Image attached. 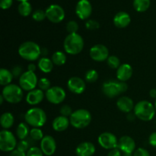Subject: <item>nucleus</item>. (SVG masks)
<instances>
[{"instance_id":"obj_25","label":"nucleus","mask_w":156,"mask_h":156,"mask_svg":"<svg viewBox=\"0 0 156 156\" xmlns=\"http://www.w3.org/2000/svg\"><path fill=\"white\" fill-rule=\"evenodd\" d=\"M15 123V117L11 112L3 113L0 117V124L3 129H9Z\"/></svg>"},{"instance_id":"obj_18","label":"nucleus","mask_w":156,"mask_h":156,"mask_svg":"<svg viewBox=\"0 0 156 156\" xmlns=\"http://www.w3.org/2000/svg\"><path fill=\"white\" fill-rule=\"evenodd\" d=\"M44 98H45V93L44 92V91L41 90L40 88H35V89L27 92L25 100L29 105L35 106V105L41 104Z\"/></svg>"},{"instance_id":"obj_48","label":"nucleus","mask_w":156,"mask_h":156,"mask_svg":"<svg viewBox=\"0 0 156 156\" xmlns=\"http://www.w3.org/2000/svg\"><path fill=\"white\" fill-rule=\"evenodd\" d=\"M149 95L152 98L156 99V88H152L149 91Z\"/></svg>"},{"instance_id":"obj_45","label":"nucleus","mask_w":156,"mask_h":156,"mask_svg":"<svg viewBox=\"0 0 156 156\" xmlns=\"http://www.w3.org/2000/svg\"><path fill=\"white\" fill-rule=\"evenodd\" d=\"M107 156H122V152L118 148H116V149L110 150Z\"/></svg>"},{"instance_id":"obj_20","label":"nucleus","mask_w":156,"mask_h":156,"mask_svg":"<svg viewBox=\"0 0 156 156\" xmlns=\"http://www.w3.org/2000/svg\"><path fill=\"white\" fill-rule=\"evenodd\" d=\"M117 107L121 112L129 114L134 110V102L131 98L128 96H121L117 101Z\"/></svg>"},{"instance_id":"obj_49","label":"nucleus","mask_w":156,"mask_h":156,"mask_svg":"<svg viewBox=\"0 0 156 156\" xmlns=\"http://www.w3.org/2000/svg\"><path fill=\"white\" fill-rule=\"evenodd\" d=\"M136 117L135 116L134 113L133 114H130V113H129V114H127V116H126V118H127L128 120H129V121H133Z\"/></svg>"},{"instance_id":"obj_27","label":"nucleus","mask_w":156,"mask_h":156,"mask_svg":"<svg viewBox=\"0 0 156 156\" xmlns=\"http://www.w3.org/2000/svg\"><path fill=\"white\" fill-rule=\"evenodd\" d=\"M14 79V76L11 70L2 68L0 69V85L2 86H6L12 84Z\"/></svg>"},{"instance_id":"obj_47","label":"nucleus","mask_w":156,"mask_h":156,"mask_svg":"<svg viewBox=\"0 0 156 156\" xmlns=\"http://www.w3.org/2000/svg\"><path fill=\"white\" fill-rule=\"evenodd\" d=\"M37 66L35 65L34 63H33V62H30V63L27 66V71L35 73V71H36V69H37Z\"/></svg>"},{"instance_id":"obj_30","label":"nucleus","mask_w":156,"mask_h":156,"mask_svg":"<svg viewBox=\"0 0 156 156\" xmlns=\"http://www.w3.org/2000/svg\"><path fill=\"white\" fill-rule=\"evenodd\" d=\"M18 13L23 17H27L30 15L32 12V6L28 2H20L18 7Z\"/></svg>"},{"instance_id":"obj_23","label":"nucleus","mask_w":156,"mask_h":156,"mask_svg":"<svg viewBox=\"0 0 156 156\" xmlns=\"http://www.w3.org/2000/svg\"><path fill=\"white\" fill-rule=\"evenodd\" d=\"M70 124V120L69 117L59 115L55 117L54 120L52 122V127L53 130L56 132H63L66 130Z\"/></svg>"},{"instance_id":"obj_26","label":"nucleus","mask_w":156,"mask_h":156,"mask_svg":"<svg viewBox=\"0 0 156 156\" xmlns=\"http://www.w3.org/2000/svg\"><path fill=\"white\" fill-rule=\"evenodd\" d=\"M29 125L25 122H21L18 125L16 128V136L19 140H24L30 135Z\"/></svg>"},{"instance_id":"obj_14","label":"nucleus","mask_w":156,"mask_h":156,"mask_svg":"<svg viewBox=\"0 0 156 156\" xmlns=\"http://www.w3.org/2000/svg\"><path fill=\"white\" fill-rule=\"evenodd\" d=\"M67 88L73 94H82L86 89L85 80L78 76H73L67 81Z\"/></svg>"},{"instance_id":"obj_29","label":"nucleus","mask_w":156,"mask_h":156,"mask_svg":"<svg viewBox=\"0 0 156 156\" xmlns=\"http://www.w3.org/2000/svg\"><path fill=\"white\" fill-rule=\"evenodd\" d=\"M150 6V0H133V7L138 12H144Z\"/></svg>"},{"instance_id":"obj_6","label":"nucleus","mask_w":156,"mask_h":156,"mask_svg":"<svg viewBox=\"0 0 156 156\" xmlns=\"http://www.w3.org/2000/svg\"><path fill=\"white\" fill-rule=\"evenodd\" d=\"M91 120L92 116L90 111L83 108L74 111L69 117L70 124L78 129H85L89 126Z\"/></svg>"},{"instance_id":"obj_1","label":"nucleus","mask_w":156,"mask_h":156,"mask_svg":"<svg viewBox=\"0 0 156 156\" xmlns=\"http://www.w3.org/2000/svg\"><path fill=\"white\" fill-rule=\"evenodd\" d=\"M18 54L24 60L29 62H34L39 59L42 50L41 47L34 41L23 42L18 47Z\"/></svg>"},{"instance_id":"obj_15","label":"nucleus","mask_w":156,"mask_h":156,"mask_svg":"<svg viewBox=\"0 0 156 156\" xmlns=\"http://www.w3.org/2000/svg\"><path fill=\"white\" fill-rule=\"evenodd\" d=\"M92 13V6L88 0H79L76 6V14L81 20H87Z\"/></svg>"},{"instance_id":"obj_51","label":"nucleus","mask_w":156,"mask_h":156,"mask_svg":"<svg viewBox=\"0 0 156 156\" xmlns=\"http://www.w3.org/2000/svg\"><path fill=\"white\" fill-rule=\"evenodd\" d=\"M123 156H133V154H126V153H123Z\"/></svg>"},{"instance_id":"obj_39","label":"nucleus","mask_w":156,"mask_h":156,"mask_svg":"<svg viewBox=\"0 0 156 156\" xmlns=\"http://www.w3.org/2000/svg\"><path fill=\"white\" fill-rule=\"evenodd\" d=\"M59 113H60V115L64 116V117H69H69L72 115V114L73 113V111L69 105H64L60 108Z\"/></svg>"},{"instance_id":"obj_7","label":"nucleus","mask_w":156,"mask_h":156,"mask_svg":"<svg viewBox=\"0 0 156 156\" xmlns=\"http://www.w3.org/2000/svg\"><path fill=\"white\" fill-rule=\"evenodd\" d=\"M2 95L5 101L9 104H18L23 100L24 90L16 84H10L3 88Z\"/></svg>"},{"instance_id":"obj_53","label":"nucleus","mask_w":156,"mask_h":156,"mask_svg":"<svg viewBox=\"0 0 156 156\" xmlns=\"http://www.w3.org/2000/svg\"><path fill=\"white\" fill-rule=\"evenodd\" d=\"M154 106H155V111H156V99H155V103H154Z\"/></svg>"},{"instance_id":"obj_50","label":"nucleus","mask_w":156,"mask_h":156,"mask_svg":"<svg viewBox=\"0 0 156 156\" xmlns=\"http://www.w3.org/2000/svg\"><path fill=\"white\" fill-rule=\"evenodd\" d=\"M4 101H5V99H4V98H3V96L2 95L0 96V105H2L3 102H4Z\"/></svg>"},{"instance_id":"obj_33","label":"nucleus","mask_w":156,"mask_h":156,"mask_svg":"<svg viewBox=\"0 0 156 156\" xmlns=\"http://www.w3.org/2000/svg\"><path fill=\"white\" fill-rule=\"evenodd\" d=\"M98 73L95 69H89L85 75V80L89 83L95 82L98 79Z\"/></svg>"},{"instance_id":"obj_40","label":"nucleus","mask_w":156,"mask_h":156,"mask_svg":"<svg viewBox=\"0 0 156 156\" xmlns=\"http://www.w3.org/2000/svg\"><path fill=\"white\" fill-rule=\"evenodd\" d=\"M30 144H29L28 142L26 140H20L18 143V146H17L16 149H19V150L23 151L24 152H27V151L30 149Z\"/></svg>"},{"instance_id":"obj_4","label":"nucleus","mask_w":156,"mask_h":156,"mask_svg":"<svg viewBox=\"0 0 156 156\" xmlns=\"http://www.w3.org/2000/svg\"><path fill=\"white\" fill-rule=\"evenodd\" d=\"M47 114L40 108H32L24 114V121L31 127L41 128L47 123Z\"/></svg>"},{"instance_id":"obj_5","label":"nucleus","mask_w":156,"mask_h":156,"mask_svg":"<svg viewBox=\"0 0 156 156\" xmlns=\"http://www.w3.org/2000/svg\"><path fill=\"white\" fill-rule=\"evenodd\" d=\"M127 89V84L119 80H108L104 82L101 87L102 92L109 98H114L126 92Z\"/></svg>"},{"instance_id":"obj_17","label":"nucleus","mask_w":156,"mask_h":156,"mask_svg":"<svg viewBox=\"0 0 156 156\" xmlns=\"http://www.w3.org/2000/svg\"><path fill=\"white\" fill-rule=\"evenodd\" d=\"M117 148L123 153L133 154L135 152L136 143L132 137L129 136H123L120 137V140H118Z\"/></svg>"},{"instance_id":"obj_3","label":"nucleus","mask_w":156,"mask_h":156,"mask_svg":"<svg viewBox=\"0 0 156 156\" xmlns=\"http://www.w3.org/2000/svg\"><path fill=\"white\" fill-rule=\"evenodd\" d=\"M155 112L153 104L146 100L137 102L133 110V113L136 118L145 122L151 121L155 117Z\"/></svg>"},{"instance_id":"obj_35","label":"nucleus","mask_w":156,"mask_h":156,"mask_svg":"<svg viewBox=\"0 0 156 156\" xmlns=\"http://www.w3.org/2000/svg\"><path fill=\"white\" fill-rule=\"evenodd\" d=\"M32 18L36 21H42L47 18L45 11L42 9H37L32 14Z\"/></svg>"},{"instance_id":"obj_43","label":"nucleus","mask_w":156,"mask_h":156,"mask_svg":"<svg viewBox=\"0 0 156 156\" xmlns=\"http://www.w3.org/2000/svg\"><path fill=\"white\" fill-rule=\"evenodd\" d=\"M13 0H0V6L2 9H8L12 5Z\"/></svg>"},{"instance_id":"obj_11","label":"nucleus","mask_w":156,"mask_h":156,"mask_svg":"<svg viewBox=\"0 0 156 156\" xmlns=\"http://www.w3.org/2000/svg\"><path fill=\"white\" fill-rule=\"evenodd\" d=\"M45 12L47 19L54 24L60 23L65 18V11L59 5H50L47 7Z\"/></svg>"},{"instance_id":"obj_19","label":"nucleus","mask_w":156,"mask_h":156,"mask_svg":"<svg viewBox=\"0 0 156 156\" xmlns=\"http://www.w3.org/2000/svg\"><path fill=\"white\" fill-rule=\"evenodd\" d=\"M133 74V67L128 63H123L117 69L116 77H117V80L126 82L132 78Z\"/></svg>"},{"instance_id":"obj_28","label":"nucleus","mask_w":156,"mask_h":156,"mask_svg":"<svg viewBox=\"0 0 156 156\" xmlns=\"http://www.w3.org/2000/svg\"><path fill=\"white\" fill-rule=\"evenodd\" d=\"M51 59L55 66H63L66 62L67 60L66 53L62 51L58 50V51L54 52L53 53V55L51 56Z\"/></svg>"},{"instance_id":"obj_2","label":"nucleus","mask_w":156,"mask_h":156,"mask_svg":"<svg viewBox=\"0 0 156 156\" xmlns=\"http://www.w3.org/2000/svg\"><path fill=\"white\" fill-rule=\"evenodd\" d=\"M85 47L83 37L79 34H69L66 37L63 41L65 53L69 55L79 54Z\"/></svg>"},{"instance_id":"obj_13","label":"nucleus","mask_w":156,"mask_h":156,"mask_svg":"<svg viewBox=\"0 0 156 156\" xmlns=\"http://www.w3.org/2000/svg\"><path fill=\"white\" fill-rule=\"evenodd\" d=\"M89 55L91 59L95 62H101L107 61L110 56L109 50L103 44H95L89 50Z\"/></svg>"},{"instance_id":"obj_42","label":"nucleus","mask_w":156,"mask_h":156,"mask_svg":"<svg viewBox=\"0 0 156 156\" xmlns=\"http://www.w3.org/2000/svg\"><path fill=\"white\" fill-rule=\"evenodd\" d=\"M133 156H151L149 151L144 148H139L133 152Z\"/></svg>"},{"instance_id":"obj_9","label":"nucleus","mask_w":156,"mask_h":156,"mask_svg":"<svg viewBox=\"0 0 156 156\" xmlns=\"http://www.w3.org/2000/svg\"><path fill=\"white\" fill-rule=\"evenodd\" d=\"M38 78L35 73L26 71L23 73L21 77L18 79L20 87L25 91H30L35 89L38 84Z\"/></svg>"},{"instance_id":"obj_32","label":"nucleus","mask_w":156,"mask_h":156,"mask_svg":"<svg viewBox=\"0 0 156 156\" xmlns=\"http://www.w3.org/2000/svg\"><path fill=\"white\" fill-rule=\"evenodd\" d=\"M107 63L108 66L113 69H117L121 65L120 59L114 55H110L108 59H107Z\"/></svg>"},{"instance_id":"obj_22","label":"nucleus","mask_w":156,"mask_h":156,"mask_svg":"<svg viewBox=\"0 0 156 156\" xmlns=\"http://www.w3.org/2000/svg\"><path fill=\"white\" fill-rule=\"evenodd\" d=\"M113 21L114 25L118 28H125L130 24V15L126 12H119L114 15Z\"/></svg>"},{"instance_id":"obj_44","label":"nucleus","mask_w":156,"mask_h":156,"mask_svg":"<svg viewBox=\"0 0 156 156\" xmlns=\"http://www.w3.org/2000/svg\"><path fill=\"white\" fill-rule=\"evenodd\" d=\"M149 143L152 147L156 148V132H153L150 134L149 137Z\"/></svg>"},{"instance_id":"obj_46","label":"nucleus","mask_w":156,"mask_h":156,"mask_svg":"<svg viewBox=\"0 0 156 156\" xmlns=\"http://www.w3.org/2000/svg\"><path fill=\"white\" fill-rule=\"evenodd\" d=\"M9 156H27V154H26V152H23V151L19 150L18 149H15V150L10 152Z\"/></svg>"},{"instance_id":"obj_52","label":"nucleus","mask_w":156,"mask_h":156,"mask_svg":"<svg viewBox=\"0 0 156 156\" xmlns=\"http://www.w3.org/2000/svg\"><path fill=\"white\" fill-rule=\"evenodd\" d=\"M17 1L20 2H28V0H17Z\"/></svg>"},{"instance_id":"obj_31","label":"nucleus","mask_w":156,"mask_h":156,"mask_svg":"<svg viewBox=\"0 0 156 156\" xmlns=\"http://www.w3.org/2000/svg\"><path fill=\"white\" fill-rule=\"evenodd\" d=\"M30 137L34 141H41L44 137V132L41 128L32 127L30 131Z\"/></svg>"},{"instance_id":"obj_10","label":"nucleus","mask_w":156,"mask_h":156,"mask_svg":"<svg viewBox=\"0 0 156 156\" xmlns=\"http://www.w3.org/2000/svg\"><path fill=\"white\" fill-rule=\"evenodd\" d=\"M45 98L50 104L59 105L65 101L66 98V92L60 86H52L45 91Z\"/></svg>"},{"instance_id":"obj_36","label":"nucleus","mask_w":156,"mask_h":156,"mask_svg":"<svg viewBox=\"0 0 156 156\" xmlns=\"http://www.w3.org/2000/svg\"><path fill=\"white\" fill-rule=\"evenodd\" d=\"M66 30L68 31L69 34H76L78 30H79V24L76 21H69L66 24Z\"/></svg>"},{"instance_id":"obj_21","label":"nucleus","mask_w":156,"mask_h":156,"mask_svg":"<svg viewBox=\"0 0 156 156\" xmlns=\"http://www.w3.org/2000/svg\"><path fill=\"white\" fill-rule=\"evenodd\" d=\"M96 148L90 142H83L77 146L76 153L77 156H92L95 153Z\"/></svg>"},{"instance_id":"obj_41","label":"nucleus","mask_w":156,"mask_h":156,"mask_svg":"<svg viewBox=\"0 0 156 156\" xmlns=\"http://www.w3.org/2000/svg\"><path fill=\"white\" fill-rule=\"evenodd\" d=\"M12 74H13L14 78H18L19 79L21 77V75L23 74V69L21 68V66H15L13 68L11 69Z\"/></svg>"},{"instance_id":"obj_37","label":"nucleus","mask_w":156,"mask_h":156,"mask_svg":"<svg viewBox=\"0 0 156 156\" xmlns=\"http://www.w3.org/2000/svg\"><path fill=\"white\" fill-rule=\"evenodd\" d=\"M85 26L88 30H98L100 27V24H99L98 21H95V20L89 19L85 22Z\"/></svg>"},{"instance_id":"obj_8","label":"nucleus","mask_w":156,"mask_h":156,"mask_svg":"<svg viewBox=\"0 0 156 156\" xmlns=\"http://www.w3.org/2000/svg\"><path fill=\"white\" fill-rule=\"evenodd\" d=\"M18 146L15 136L9 129H2L0 132V150L4 152H11Z\"/></svg>"},{"instance_id":"obj_12","label":"nucleus","mask_w":156,"mask_h":156,"mask_svg":"<svg viewBox=\"0 0 156 156\" xmlns=\"http://www.w3.org/2000/svg\"><path fill=\"white\" fill-rule=\"evenodd\" d=\"M98 144L101 148L108 150H111L117 148L118 140L114 133L110 132H105L101 133L98 138Z\"/></svg>"},{"instance_id":"obj_38","label":"nucleus","mask_w":156,"mask_h":156,"mask_svg":"<svg viewBox=\"0 0 156 156\" xmlns=\"http://www.w3.org/2000/svg\"><path fill=\"white\" fill-rule=\"evenodd\" d=\"M26 154H27V156H44V155L41 148H38L37 146H31L29 150L26 152Z\"/></svg>"},{"instance_id":"obj_34","label":"nucleus","mask_w":156,"mask_h":156,"mask_svg":"<svg viewBox=\"0 0 156 156\" xmlns=\"http://www.w3.org/2000/svg\"><path fill=\"white\" fill-rule=\"evenodd\" d=\"M38 88H40L41 90L44 91H47L49 88H51V83H50V81L47 78L43 77L38 80V84H37Z\"/></svg>"},{"instance_id":"obj_16","label":"nucleus","mask_w":156,"mask_h":156,"mask_svg":"<svg viewBox=\"0 0 156 156\" xmlns=\"http://www.w3.org/2000/svg\"><path fill=\"white\" fill-rule=\"evenodd\" d=\"M40 148L42 150L44 155L51 156L56 152V142L52 136H44V138L41 141Z\"/></svg>"},{"instance_id":"obj_24","label":"nucleus","mask_w":156,"mask_h":156,"mask_svg":"<svg viewBox=\"0 0 156 156\" xmlns=\"http://www.w3.org/2000/svg\"><path fill=\"white\" fill-rule=\"evenodd\" d=\"M53 66H54V64H53L52 59H50V58L44 56V57L40 58V59H38V69H39L42 73H45V74H48V73H51L52 70L53 69Z\"/></svg>"}]
</instances>
